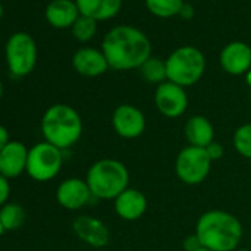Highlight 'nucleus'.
<instances>
[{"label": "nucleus", "mask_w": 251, "mask_h": 251, "mask_svg": "<svg viewBox=\"0 0 251 251\" xmlns=\"http://www.w3.org/2000/svg\"><path fill=\"white\" fill-rule=\"evenodd\" d=\"M109 68L117 71L139 70L151 58V42L138 28L132 25H117L111 28L103 40L102 48Z\"/></svg>", "instance_id": "f257e3e1"}, {"label": "nucleus", "mask_w": 251, "mask_h": 251, "mask_svg": "<svg viewBox=\"0 0 251 251\" xmlns=\"http://www.w3.org/2000/svg\"><path fill=\"white\" fill-rule=\"evenodd\" d=\"M194 233L210 251H235L242 241L244 226L226 210H208L198 217Z\"/></svg>", "instance_id": "f03ea898"}, {"label": "nucleus", "mask_w": 251, "mask_h": 251, "mask_svg": "<svg viewBox=\"0 0 251 251\" xmlns=\"http://www.w3.org/2000/svg\"><path fill=\"white\" fill-rule=\"evenodd\" d=\"M42 133L48 144L64 151L80 141L83 135V120L71 105L55 103L42 117Z\"/></svg>", "instance_id": "7ed1b4c3"}, {"label": "nucleus", "mask_w": 251, "mask_h": 251, "mask_svg": "<svg viewBox=\"0 0 251 251\" xmlns=\"http://www.w3.org/2000/svg\"><path fill=\"white\" fill-rule=\"evenodd\" d=\"M86 182L93 198L114 201L130 186V173L120 160L100 158L89 167Z\"/></svg>", "instance_id": "20e7f679"}, {"label": "nucleus", "mask_w": 251, "mask_h": 251, "mask_svg": "<svg viewBox=\"0 0 251 251\" xmlns=\"http://www.w3.org/2000/svg\"><path fill=\"white\" fill-rule=\"evenodd\" d=\"M167 80L182 87L197 84L205 73V56L198 48L182 46L166 59Z\"/></svg>", "instance_id": "39448f33"}, {"label": "nucleus", "mask_w": 251, "mask_h": 251, "mask_svg": "<svg viewBox=\"0 0 251 251\" xmlns=\"http://www.w3.org/2000/svg\"><path fill=\"white\" fill-rule=\"evenodd\" d=\"M62 164V151L43 141L28 148L25 173L36 182H50L59 175Z\"/></svg>", "instance_id": "423d86ee"}, {"label": "nucleus", "mask_w": 251, "mask_h": 251, "mask_svg": "<svg viewBox=\"0 0 251 251\" xmlns=\"http://www.w3.org/2000/svg\"><path fill=\"white\" fill-rule=\"evenodd\" d=\"M6 64L12 75L25 77L33 73L37 64V46L34 39L24 33H14L5 46Z\"/></svg>", "instance_id": "0eeeda50"}, {"label": "nucleus", "mask_w": 251, "mask_h": 251, "mask_svg": "<svg viewBox=\"0 0 251 251\" xmlns=\"http://www.w3.org/2000/svg\"><path fill=\"white\" fill-rule=\"evenodd\" d=\"M211 164L213 161L207 155L205 148L188 145L179 151L175 161V172L180 182L189 186H195L208 177Z\"/></svg>", "instance_id": "6e6552de"}, {"label": "nucleus", "mask_w": 251, "mask_h": 251, "mask_svg": "<svg viewBox=\"0 0 251 251\" xmlns=\"http://www.w3.org/2000/svg\"><path fill=\"white\" fill-rule=\"evenodd\" d=\"M112 129L123 139H138L147 129V117L141 108L132 103L118 105L111 117Z\"/></svg>", "instance_id": "1a4fd4ad"}, {"label": "nucleus", "mask_w": 251, "mask_h": 251, "mask_svg": "<svg viewBox=\"0 0 251 251\" xmlns=\"http://www.w3.org/2000/svg\"><path fill=\"white\" fill-rule=\"evenodd\" d=\"M154 103L166 118H179L186 112L189 99L185 87L167 80L155 87Z\"/></svg>", "instance_id": "9d476101"}, {"label": "nucleus", "mask_w": 251, "mask_h": 251, "mask_svg": "<svg viewBox=\"0 0 251 251\" xmlns=\"http://www.w3.org/2000/svg\"><path fill=\"white\" fill-rule=\"evenodd\" d=\"M73 232L75 236L93 248H103L109 244L111 232L108 226L98 217L89 216V214H80L77 216L71 223Z\"/></svg>", "instance_id": "9b49d317"}, {"label": "nucleus", "mask_w": 251, "mask_h": 251, "mask_svg": "<svg viewBox=\"0 0 251 251\" xmlns=\"http://www.w3.org/2000/svg\"><path fill=\"white\" fill-rule=\"evenodd\" d=\"M55 197H56V202L62 208L71 211L86 207L89 201L93 198L86 179H80V177H68L62 180L56 188Z\"/></svg>", "instance_id": "f8f14e48"}, {"label": "nucleus", "mask_w": 251, "mask_h": 251, "mask_svg": "<svg viewBox=\"0 0 251 251\" xmlns=\"http://www.w3.org/2000/svg\"><path fill=\"white\" fill-rule=\"evenodd\" d=\"M148 210V200L142 191L129 186L114 200L115 214L126 222H136Z\"/></svg>", "instance_id": "ddd939ff"}, {"label": "nucleus", "mask_w": 251, "mask_h": 251, "mask_svg": "<svg viewBox=\"0 0 251 251\" xmlns=\"http://www.w3.org/2000/svg\"><path fill=\"white\" fill-rule=\"evenodd\" d=\"M220 67L230 75L251 71V48L244 42H230L220 52Z\"/></svg>", "instance_id": "4468645a"}, {"label": "nucleus", "mask_w": 251, "mask_h": 251, "mask_svg": "<svg viewBox=\"0 0 251 251\" xmlns=\"http://www.w3.org/2000/svg\"><path fill=\"white\" fill-rule=\"evenodd\" d=\"M28 148L20 141H11L0 151V175L15 179L27 172Z\"/></svg>", "instance_id": "2eb2a0df"}, {"label": "nucleus", "mask_w": 251, "mask_h": 251, "mask_svg": "<svg viewBox=\"0 0 251 251\" xmlns=\"http://www.w3.org/2000/svg\"><path fill=\"white\" fill-rule=\"evenodd\" d=\"M73 68L83 77H99L109 68L102 50L95 48H81L73 55Z\"/></svg>", "instance_id": "dca6fc26"}, {"label": "nucleus", "mask_w": 251, "mask_h": 251, "mask_svg": "<svg viewBox=\"0 0 251 251\" xmlns=\"http://www.w3.org/2000/svg\"><path fill=\"white\" fill-rule=\"evenodd\" d=\"M183 132L191 147L207 148L211 142H214V126L207 117L201 114L188 118V121L185 123Z\"/></svg>", "instance_id": "f3484780"}, {"label": "nucleus", "mask_w": 251, "mask_h": 251, "mask_svg": "<svg viewBox=\"0 0 251 251\" xmlns=\"http://www.w3.org/2000/svg\"><path fill=\"white\" fill-rule=\"evenodd\" d=\"M45 17L55 28H68L80 17V11L74 0H52L46 6Z\"/></svg>", "instance_id": "a211bd4d"}, {"label": "nucleus", "mask_w": 251, "mask_h": 251, "mask_svg": "<svg viewBox=\"0 0 251 251\" xmlns=\"http://www.w3.org/2000/svg\"><path fill=\"white\" fill-rule=\"evenodd\" d=\"M80 15L89 17L98 21H106L114 18L123 5V0H74Z\"/></svg>", "instance_id": "6ab92c4d"}, {"label": "nucleus", "mask_w": 251, "mask_h": 251, "mask_svg": "<svg viewBox=\"0 0 251 251\" xmlns=\"http://www.w3.org/2000/svg\"><path fill=\"white\" fill-rule=\"evenodd\" d=\"M24 220H25V210L23 205L17 202H6L3 207H0V223H2L5 232L21 227Z\"/></svg>", "instance_id": "aec40b11"}, {"label": "nucleus", "mask_w": 251, "mask_h": 251, "mask_svg": "<svg viewBox=\"0 0 251 251\" xmlns=\"http://www.w3.org/2000/svg\"><path fill=\"white\" fill-rule=\"evenodd\" d=\"M141 75L151 84H161L167 81V70H166V61L160 58L151 56L145 64L139 68Z\"/></svg>", "instance_id": "412c9836"}, {"label": "nucleus", "mask_w": 251, "mask_h": 251, "mask_svg": "<svg viewBox=\"0 0 251 251\" xmlns=\"http://www.w3.org/2000/svg\"><path fill=\"white\" fill-rule=\"evenodd\" d=\"M148 11L158 18H172L180 14L183 0H145Z\"/></svg>", "instance_id": "4be33fe9"}, {"label": "nucleus", "mask_w": 251, "mask_h": 251, "mask_svg": "<svg viewBox=\"0 0 251 251\" xmlns=\"http://www.w3.org/2000/svg\"><path fill=\"white\" fill-rule=\"evenodd\" d=\"M232 145L241 157L251 160V123L241 124L239 127L235 129Z\"/></svg>", "instance_id": "5701e85b"}, {"label": "nucleus", "mask_w": 251, "mask_h": 251, "mask_svg": "<svg viewBox=\"0 0 251 251\" xmlns=\"http://www.w3.org/2000/svg\"><path fill=\"white\" fill-rule=\"evenodd\" d=\"M98 30V24L95 20L80 15L78 20L74 23V25L71 27V33L74 36V39H77L78 42H89L95 37Z\"/></svg>", "instance_id": "b1692460"}, {"label": "nucleus", "mask_w": 251, "mask_h": 251, "mask_svg": "<svg viewBox=\"0 0 251 251\" xmlns=\"http://www.w3.org/2000/svg\"><path fill=\"white\" fill-rule=\"evenodd\" d=\"M9 195H11L9 179L0 175V207H3L6 202H9Z\"/></svg>", "instance_id": "393cba45"}, {"label": "nucleus", "mask_w": 251, "mask_h": 251, "mask_svg": "<svg viewBox=\"0 0 251 251\" xmlns=\"http://www.w3.org/2000/svg\"><path fill=\"white\" fill-rule=\"evenodd\" d=\"M205 151H207V155L210 157L211 161H219V160L225 155V148H223V145H222L220 142H217V141L211 142V144L205 148Z\"/></svg>", "instance_id": "a878e982"}, {"label": "nucleus", "mask_w": 251, "mask_h": 251, "mask_svg": "<svg viewBox=\"0 0 251 251\" xmlns=\"http://www.w3.org/2000/svg\"><path fill=\"white\" fill-rule=\"evenodd\" d=\"M202 245H201V242H200V239H198V236L195 235V233H192V235H188L185 239H183V250L185 251H197V250H200Z\"/></svg>", "instance_id": "bb28decb"}, {"label": "nucleus", "mask_w": 251, "mask_h": 251, "mask_svg": "<svg viewBox=\"0 0 251 251\" xmlns=\"http://www.w3.org/2000/svg\"><path fill=\"white\" fill-rule=\"evenodd\" d=\"M9 142H11V138H9L8 129L5 127L3 124H0V151H2Z\"/></svg>", "instance_id": "cd10ccee"}, {"label": "nucleus", "mask_w": 251, "mask_h": 251, "mask_svg": "<svg viewBox=\"0 0 251 251\" xmlns=\"http://www.w3.org/2000/svg\"><path fill=\"white\" fill-rule=\"evenodd\" d=\"M179 17H182L183 20H192V17H194V9H192V6L185 3L183 8H182V11H180V14H179Z\"/></svg>", "instance_id": "c85d7f7f"}, {"label": "nucleus", "mask_w": 251, "mask_h": 251, "mask_svg": "<svg viewBox=\"0 0 251 251\" xmlns=\"http://www.w3.org/2000/svg\"><path fill=\"white\" fill-rule=\"evenodd\" d=\"M3 96V83H2V78H0V99Z\"/></svg>", "instance_id": "c756f323"}, {"label": "nucleus", "mask_w": 251, "mask_h": 251, "mask_svg": "<svg viewBox=\"0 0 251 251\" xmlns=\"http://www.w3.org/2000/svg\"><path fill=\"white\" fill-rule=\"evenodd\" d=\"M3 14H5V9H3V6H2V5H0V20L3 18Z\"/></svg>", "instance_id": "7c9ffc66"}, {"label": "nucleus", "mask_w": 251, "mask_h": 251, "mask_svg": "<svg viewBox=\"0 0 251 251\" xmlns=\"http://www.w3.org/2000/svg\"><path fill=\"white\" fill-rule=\"evenodd\" d=\"M5 233V229H3V226H2V223H0V236H2Z\"/></svg>", "instance_id": "2f4dec72"}, {"label": "nucleus", "mask_w": 251, "mask_h": 251, "mask_svg": "<svg viewBox=\"0 0 251 251\" xmlns=\"http://www.w3.org/2000/svg\"><path fill=\"white\" fill-rule=\"evenodd\" d=\"M235 251H251V250H248V248H236Z\"/></svg>", "instance_id": "473e14b6"}, {"label": "nucleus", "mask_w": 251, "mask_h": 251, "mask_svg": "<svg viewBox=\"0 0 251 251\" xmlns=\"http://www.w3.org/2000/svg\"><path fill=\"white\" fill-rule=\"evenodd\" d=\"M247 74H248V83H250V86H251V71L247 73Z\"/></svg>", "instance_id": "72a5a7b5"}, {"label": "nucleus", "mask_w": 251, "mask_h": 251, "mask_svg": "<svg viewBox=\"0 0 251 251\" xmlns=\"http://www.w3.org/2000/svg\"><path fill=\"white\" fill-rule=\"evenodd\" d=\"M197 251H210V250H207V248H204V247H201L200 250H197Z\"/></svg>", "instance_id": "f704fd0d"}, {"label": "nucleus", "mask_w": 251, "mask_h": 251, "mask_svg": "<svg viewBox=\"0 0 251 251\" xmlns=\"http://www.w3.org/2000/svg\"><path fill=\"white\" fill-rule=\"evenodd\" d=\"M250 98H251V90H250Z\"/></svg>", "instance_id": "c9c22d12"}]
</instances>
